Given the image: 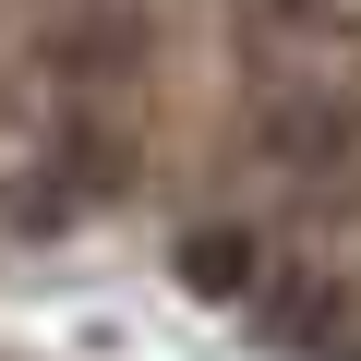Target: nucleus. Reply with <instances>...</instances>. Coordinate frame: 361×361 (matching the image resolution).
I'll use <instances>...</instances> for the list:
<instances>
[{
	"instance_id": "1",
	"label": "nucleus",
	"mask_w": 361,
	"mask_h": 361,
	"mask_svg": "<svg viewBox=\"0 0 361 361\" xmlns=\"http://www.w3.org/2000/svg\"><path fill=\"white\" fill-rule=\"evenodd\" d=\"M180 265H193V289H241V277H253V229H193Z\"/></svg>"
}]
</instances>
